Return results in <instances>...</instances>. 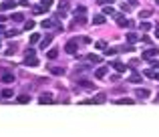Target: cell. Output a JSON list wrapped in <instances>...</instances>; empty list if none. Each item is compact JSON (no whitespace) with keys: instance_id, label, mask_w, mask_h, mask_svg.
<instances>
[{"instance_id":"6da1fadb","label":"cell","mask_w":159,"mask_h":137,"mask_svg":"<svg viewBox=\"0 0 159 137\" xmlns=\"http://www.w3.org/2000/svg\"><path fill=\"white\" fill-rule=\"evenodd\" d=\"M65 50H67L68 55H75V57H77V50H79V43H77V38L68 40L67 45H65Z\"/></svg>"},{"instance_id":"7a4b0ae2","label":"cell","mask_w":159,"mask_h":137,"mask_svg":"<svg viewBox=\"0 0 159 137\" xmlns=\"http://www.w3.org/2000/svg\"><path fill=\"white\" fill-rule=\"evenodd\" d=\"M115 20H117V26H121V28H127V26H131V20H127L123 14H117V16H115Z\"/></svg>"},{"instance_id":"3957f363","label":"cell","mask_w":159,"mask_h":137,"mask_svg":"<svg viewBox=\"0 0 159 137\" xmlns=\"http://www.w3.org/2000/svg\"><path fill=\"white\" fill-rule=\"evenodd\" d=\"M141 57L145 58V61H149V58H155V57H159V48H147Z\"/></svg>"},{"instance_id":"277c9868","label":"cell","mask_w":159,"mask_h":137,"mask_svg":"<svg viewBox=\"0 0 159 137\" xmlns=\"http://www.w3.org/2000/svg\"><path fill=\"white\" fill-rule=\"evenodd\" d=\"M24 65L26 67H38V58L34 57V55H26L24 57Z\"/></svg>"},{"instance_id":"5b68a950","label":"cell","mask_w":159,"mask_h":137,"mask_svg":"<svg viewBox=\"0 0 159 137\" xmlns=\"http://www.w3.org/2000/svg\"><path fill=\"white\" fill-rule=\"evenodd\" d=\"M68 12V2L67 0H58V16H65Z\"/></svg>"},{"instance_id":"8992f818","label":"cell","mask_w":159,"mask_h":137,"mask_svg":"<svg viewBox=\"0 0 159 137\" xmlns=\"http://www.w3.org/2000/svg\"><path fill=\"white\" fill-rule=\"evenodd\" d=\"M38 101L42 103V105H50V103H53V95H50V93H40Z\"/></svg>"},{"instance_id":"52a82bcc","label":"cell","mask_w":159,"mask_h":137,"mask_svg":"<svg viewBox=\"0 0 159 137\" xmlns=\"http://www.w3.org/2000/svg\"><path fill=\"white\" fill-rule=\"evenodd\" d=\"M111 67H113L117 73H125V71H127V65H123L121 61H113V63H111Z\"/></svg>"},{"instance_id":"ba28073f","label":"cell","mask_w":159,"mask_h":137,"mask_svg":"<svg viewBox=\"0 0 159 137\" xmlns=\"http://www.w3.org/2000/svg\"><path fill=\"white\" fill-rule=\"evenodd\" d=\"M0 81H2L4 85H10L12 81H14V75H12V73H2V77H0Z\"/></svg>"},{"instance_id":"9c48e42d","label":"cell","mask_w":159,"mask_h":137,"mask_svg":"<svg viewBox=\"0 0 159 137\" xmlns=\"http://www.w3.org/2000/svg\"><path fill=\"white\" fill-rule=\"evenodd\" d=\"M75 22L79 24V26H85L89 20H87V16H85V14H75Z\"/></svg>"},{"instance_id":"30bf717a","label":"cell","mask_w":159,"mask_h":137,"mask_svg":"<svg viewBox=\"0 0 159 137\" xmlns=\"http://www.w3.org/2000/svg\"><path fill=\"white\" fill-rule=\"evenodd\" d=\"M103 58H101V55H89L87 57V63H91V65H99Z\"/></svg>"},{"instance_id":"8fae6325","label":"cell","mask_w":159,"mask_h":137,"mask_svg":"<svg viewBox=\"0 0 159 137\" xmlns=\"http://www.w3.org/2000/svg\"><path fill=\"white\" fill-rule=\"evenodd\" d=\"M12 8H14V0H6V2H2V4H0V10L4 12V10H12Z\"/></svg>"},{"instance_id":"7c38bea8","label":"cell","mask_w":159,"mask_h":137,"mask_svg":"<svg viewBox=\"0 0 159 137\" xmlns=\"http://www.w3.org/2000/svg\"><path fill=\"white\" fill-rule=\"evenodd\" d=\"M40 26H42V28H55L57 24H55V20H53V18H46V20H42V22H40Z\"/></svg>"},{"instance_id":"4fadbf2b","label":"cell","mask_w":159,"mask_h":137,"mask_svg":"<svg viewBox=\"0 0 159 137\" xmlns=\"http://www.w3.org/2000/svg\"><path fill=\"white\" fill-rule=\"evenodd\" d=\"M50 43H53V36H45L42 40H40V48L45 50V48H48L50 46Z\"/></svg>"},{"instance_id":"5bb4252c","label":"cell","mask_w":159,"mask_h":137,"mask_svg":"<svg viewBox=\"0 0 159 137\" xmlns=\"http://www.w3.org/2000/svg\"><path fill=\"white\" fill-rule=\"evenodd\" d=\"M50 73H53L55 77H63V75H65V68L63 67H50Z\"/></svg>"},{"instance_id":"9a60e30c","label":"cell","mask_w":159,"mask_h":137,"mask_svg":"<svg viewBox=\"0 0 159 137\" xmlns=\"http://www.w3.org/2000/svg\"><path fill=\"white\" fill-rule=\"evenodd\" d=\"M16 103H20V105L30 103V95H26V93H24V95H18V97H16Z\"/></svg>"},{"instance_id":"2e32d148","label":"cell","mask_w":159,"mask_h":137,"mask_svg":"<svg viewBox=\"0 0 159 137\" xmlns=\"http://www.w3.org/2000/svg\"><path fill=\"white\" fill-rule=\"evenodd\" d=\"M32 12H34V14H46V12H48V8H46V6H42V4H38V6H34V8H32Z\"/></svg>"},{"instance_id":"e0dca14e","label":"cell","mask_w":159,"mask_h":137,"mask_svg":"<svg viewBox=\"0 0 159 137\" xmlns=\"http://www.w3.org/2000/svg\"><path fill=\"white\" fill-rule=\"evenodd\" d=\"M127 43H129V45H133V43H137V40H139V36H137L135 32H127Z\"/></svg>"},{"instance_id":"ac0fdd59","label":"cell","mask_w":159,"mask_h":137,"mask_svg":"<svg viewBox=\"0 0 159 137\" xmlns=\"http://www.w3.org/2000/svg\"><path fill=\"white\" fill-rule=\"evenodd\" d=\"M93 24H97V26L105 24V16H103V14H97V16H93Z\"/></svg>"},{"instance_id":"d6986e66","label":"cell","mask_w":159,"mask_h":137,"mask_svg":"<svg viewBox=\"0 0 159 137\" xmlns=\"http://www.w3.org/2000/svg\"><path fill=\"white\" fill-rule=\"evenodd\" d=\"M139 99H147L149 97V89H137V93H135Z\"/></svg>"},{"instance_id":"ffe728a7","label":"cell","mask_w":159,"mask_h":137,"mask_svg":"<svg viewBox=\"0 0 159 137\" xmlns=\"http://www.w3.org/2000/svg\"><path fill=\"white\" fill-rule=\"evenodd\" d=\"M105 75H107V68L105 67H101V68L95 71V77H97V79H105Z\"/></svg>"},{"instance_id":"44dd1931","label":"cell","mask_w":159,"mask_h":137,"mask_svg":"<svg viewBox=\"0 0 159 137\" xmlns=\"http://www.w3.org/2000/svg\"><path fill=\"white\" fill-rule=\"evenodd\" d=\"M117 105H135V101H133V99H129V97H123V99H119V101H117Z\"/></svg>"},{"instance_id":"7402d4cb","label":"cell","mask_w":159,"mask_h":137,"mask_svg":"<svg viewBox=\"0 0 159 137\" xmlns=\"http://www.w3.org/2000/svg\"><path fill=\"white\" fill-rule=\"evenodd\" d=\"M12 95H14L12 89H8V87H6V89H2V97H4V99H10Z\"/></svg>"},{"instance_id":"603a6c76","label":"cell","mask_w":159,"mask_h":137,"mask_svg":"<svg viewBox=\"0 0 159 137\" xmlns=\"http://www.w3.org/2000/svg\"><path fill=\"white\" fill-rule=\"evenodd\" d=\"M12 20H14V22H20V20H24V14L22 12H14V14H12Z\"/></svg>"},{"instance_id":"cb8c5ba5","label":"cell","mask_w":159,"mask_h":137,"mask_svg":"<svg viewBox=\"0 0 159 137\" xmlns=\"http://www.w3.org/2000/svg\"><path fill=\"white\" fill-rule=\"evenodd\" d=\"M151 14H153V10H151V8H147V10H141V12H139V18H149Z\"/></svg>"},{"instance_id":"d4e9b609","label":"cell","mask_w":159,"mask_h":137,"mask_svg":"<svg viewBox=\"0 0 159 137\" xmlns=\"http://www.w3.org/2000/svg\"><path fill=\"white\" fill-rule=\"evenodd\" d=\"M129 83H141V75H139V73H133V75L129 77Z\"/></svg>"},{"instance_id":"484cf974","label":"cell","mask_w":159,"mask_h":137,"mask_svg":"<svg viewBox=\"0 0 159 137\" xmlns=\"http://www.w3.org/2000/svg\"><path fill=\"white\" fill-rule=\"evenodd\" d=\"M40 38H42V36H40V34H30V45H36V43H40Z\"/></svg>"},{"instance_id":"4316f807","label":"cell","mask_w":159,"mask_h":137,"mask_svg":"<svg viewBox=\"0 0 159 137\" xmlns=\"http://www.w3.org/2000/svg\"><path fill=\"white\" fill-rule=\"evenodd\" d=\"M46 57H48V58H57L58 57V50H57V48H50V50L46 53Z\"/></svg>"},{"instance_id":"83f0119b","label":"cell","mask_w":159,"mask_h":137,"mask_svg":"<svg viewBox=\"0 0 159 137\" xmlns=\"http://www.w3.org/2000/svg\"><path fill=\"white\" fill-rule=\"evenodd\" d=\"M95 101H97V103H105V101H107V95H105V93H99V95L95 97Z\"/></svg>"},{"instance_id":"f1b7e54d","label":"cell","mask_w":159,"mask_h":137,"mask_svg":"<svg viewBox=\"0 0 159 137\" xmlns=\"http://www.w3.org/2000/svg\"><path fill=\"white\" fill-rule=\"evenodd\" d=\"M95 46H97L99 50H103V48H107V43H105V40H97V43H95Z\"/></svg>"},{"instance_id":"f546056e","label":"cell","mask_w":159,"mask_h":137,"mask_svg":"<svg viewBox=\"0 0 159 137\" xmlns=\"http://www.w3.org/2000/svg\"><path fill=\"white\" fill-rule=\"evenodd\" d=\"M145 75H147L149 79H155V77H157V73H155L153 68H147V71H145Z\"/></svg>"},{"instance_id":"4dcf8cb0","label":"cell","mask_w":159,"mask_h":137,"mask_svg":"<svg viewBox=\"0 0 159 137\" xmlns=\"http://www.w3.org/2000/svg\"><path fill=\"white\" fill-rule=\"evenodd\" d=\"M79 85L83 87V89H93V83H89V81H81Z\"/></svg>"},{"instance_id":"1f68e13d","label":"cell","mask_w":159,"mask_h":137,"mask_svg":"<svg viewBox=\"0 0 159 137\" xmlns=\"http://www.w3.org/2000/svg\"><path fill=\"white\" fill-rule=\"evenodd\" d=\"M103 14H115V10L111 8V4H109V6H103Z\"/></svg>"},{"instance_id":"d6a6232c","label":"cell","mask_w":159,"mask_h":137,"mask_svg":"<svg viewBox=\"0 0 159 137\" xmlns=\"http://www.w3.org/2000/svg\"><path fill=\"white\" fill-rule=\"evenodd\" d=\"M32 28H34L32 20H26V22H24V30H32Z\"/></svg>"},{"instance_id":"836d02e7","label":"cell","mask_w":159,"mask_h":137,"mask_svg":"<svg viewBox=\"0 0 159 137\" xmlns=\"http://www.w3.org/2000/svg\"><path fill=\"white\" fill-rule=\"evenodd\" d=\"M75 14H87V8L85 6H77L75 8Z\"/></svg>"},{"instance_id":"e575fe53","label":"cell","mask_w":159,"mask_h":137,"mask_svg":"<svg viewBox=\"0 0 159 137\" xmlns=\"http://www.w3.org/2000/svg\"><path fill=\"white\" fill-rule=\"evenodd\" d=\"M141 30H145V32L151 30V22H141Z\"/></svg>"},{"instance_id":"d590c367","label":"cell","mask_w":159,"mask_h":137,"mask_svg":"<svg viewBox=\"0 0 159 137\" xmlns=\"http://www.w3.org/2000/svg\"><path fill=\"white\" fill-rule=\"evenodd\" d=\"M6 36H8V38H12V36H16V34H18V30H14V28H12V30H6Z\"/></svg>"},{"instance_id":"8d00e7d4","label":"cell","mask_w":159,"mask_h":137,"mask_svg":"<svg viewBox=\"0 0 159 137\" xmlns=\"http://www.w3.org/2000/svg\"><path fill=\"white\" fill-rule=\"evenodd\" d=\"M16 50V45H12L10 48H6V57H12V53Z\"/></svg>"},{"instance_id":"74e56055","label":"cell","mask_w":159,"mask_h":137,"mask_svg":"<svg viewBox=\"0 0 159 137\" xmlns=\"http://www.w3.org/2000/svg\"><path fill=\"white\" fill-rule=\"evenodd\" d=\"M79 38H81L83 45H91V38H89V36H79Z\"/></svg>"},{"instance_id":"f35d334b","label":"cell","mask_w":159,"mask_h":137,"mask_svg":"<svg viewBox=\"0 0 159 137\" xmlns=\"http://www.w3.org/2000/svg\"><path fill=\"white\" fill-rule=\"evenodd\" d=\"M97 2H99L101 6H107V4H113L115 0H97Z\"/></svg>"},{"instance_id":"ab89813d","label":"cell","mask_w":159,"mask_h":137,"mask_svg":"<svg viewBox=\"0 0 159 137\" xmlns=\"http://www.w3.org/2000/svg\"><path fill=\"white\" fill-rule=\"evenodd\" d=\"M40 4H42V6H46V8H50V6H53V0H42Z\"/></svg>"},{"instance_id":"60d3db41","label":"cell","mask_w":159,"mask_h":137,"mask_svg":"<svg viewBox=\"0 0 159 137\" xmlns=\"http://www.w3.org/2000/svg\"><path fill=\"white\" fill-rule=\"evenodd\" d=\"M141 40H143L145 45H151V36H147V34H145V36H141Z\"/></svg>"},{"instance_id":"b9f144b4","label":"cell","mask_w":159,"mask_h":137,"mask_svg":"<svg viewBox=\"0 0 159 137\" xmlns=\"http://www.w3.org/2000/svg\"><path fill=\"white\" fill-rule=\"evenodd\" d=\"M149 61H151V67L153 68H159V61H153V58H149Z\"/></svg>"},{"instance_id":"7bdbcfd3","label":"cell","mask_w":159,"mask_h":137,"mask_svg":"<svg viewBox=\"0 0 159 137\" xmlns=\"http://www.w3.org/2000/svg\"><path fill=\"white\" fill-rule=\"evenodd\" d=\"M115 53H117V48H107L105 50V55H115Z\"/></svg>"},{"instance_id":"ee69618b","label":"cell","mask_w":159,"mask_h":137,"mask_svg":"<svg viewBox=\"0 0 159 137\" xmlns=\"http://www.w3.org/2000/svg\"><path fill=\"white\" fill-rule=\"evenodd\" d=\"M121 10H123V12H129V10H131V6H127V4H121Z\"/></svg>"},{"instance_id":"f6af8a7d","label":"cell","mask_w":159,"mask_h":137,"mask_svg":"<svg viewBox=\"0 0 159 137\" xmlns=\"http://www.w3.org/2000/svg\"><path fill=\"white\" fill-rule=\"evenodd\" d=\"M18 4H20V6H30V4H28V0H20Z\"/></svg>"},{"instance_id":"bcb514c9","label":"cell","mask_w":159,"mask_h":137,"mask_svg":"<svg viewBox=\"0 0 159 137\" xmlns=\"http://www.w3.org/2000/svg\"><path fill=\"white\" fill-rule=\"evenodd\" d=\"M4 20H6V16H4V14H0V22H4Z\"/></svg>"},{"instance_id":"7dc6e473","label":"cell","mask_w":159,"mask_h":137,"mask_svg":"<svg viewBox=\"0 0 159 137\" xmlns=\"http://www.w3.org/2000/svg\"><path fill=\"white\" fill-rule=\"evenodd\" d=\"M155 38H159V30H155Z\"/></svg>"},{"instance_id":"c3c4849f","label":"cell","mask_w":159,"mask_h":137,"mask_svg":"<svg viewBox=\"0 0 159 137\" xmlns=\"http://www.w3.org/2000/svg\"><path fill=\"white\" fill-rule=\"evenodd\" d=\"M155 81H159V73H157V77H155Z\"/></svg>"},{"instance_id":"681fc988","label":"cell","mask_w":159,"mask_h":137,"mask_svg":"<svg viewBox=\"0 0 159 137\" xmlns=\"http://www.w3.org/2000/svg\"><path fill=\"white\" fill-rule=\"evenodd\" d=\"M0 32H4V28H2V26H0Z\"/></svg>"},{"instance_id":"f907efd6","label":"cell","mask_w":159,"mask_h":137,"mask_svg":"<svg viewBox=\"0 0 159 137\" xmlns=\"http://www.w3.org/2000/svg\"><path fill=\"white\" fill-rule=\"evenodd\" d=\"M157 101H159V95H157Z\"/></svg>"},{"instance_id":"816d5d0a","label":"cell","mask_w":159,"mask_h":137,"mask_svg":"<svg viewBox=\"0 0 159 137\" xmlns=\"http://www.w3.org/2000/svg\"><path fill=\"white\" fill-rule=\"evenodd\" d=\"M157 4H159V0H157Z\"/></svg>"},{"instance_id":"f5cc1de1","label":"cell","mask_w":159,"mask_h":137,"mask_svg":"<svg viewBox=\"0 0 159 137\" xmlns=\"http://www.w3.org/2000/svg\"><path fill=\"white\" fill-rule=\"evenodd\" d=\"M0 46H2V45H0Z\"/></svg>"}]
</instances>
